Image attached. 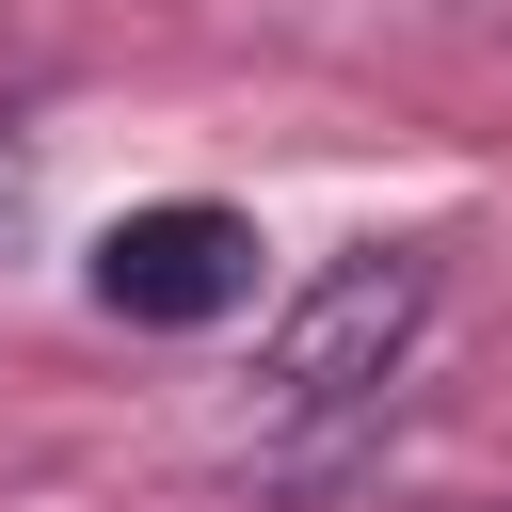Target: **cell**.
I'll return each instance as SVG.
<instances>
[{
    "instance_id": "cell-1",
    "label": "cell",
    "mask_w": 512,
    "mask_h": 512,
    "mask_svg": "<svg viewBox=\"0 0 512 512\" xmlns=\"http://www.w3.org/2000/svg\"><path fill=\"white\" fill-rule=\"evenodd\" d=\"M432 240H352V256H320L304 288H288V320L256 336V432H368L384 416V384L416 368V336H432Z\"/></svg>"
},
{
    "instance_id": "cell-2",
    "label": "cell",
    "mask_w": 512,
    "mask_h": 512,
    "mask_svg": "<svg viewBox=\"0 0 512 512\" xmlns=\"http://www.w3.org/2000/svg\"><path fill=\"white\" fill-rule=\"evenodd\" d=\"M96 304L144 320V336H192V320L256 304V224H240L224 192H160V208H128V224L96 240Z\"/></svg>"
},
{
    "instance_id": "cell-3",
    "label": "cell",
    "mask_w": 512,
    "mask_h": 512,
    "mask_svg": "<svg viewBox=\"0 0 512 512\" xmlns=\"http://www.w3.org/2000/svg\"><path fill=\"white\" fill-rule=\"evenodd\" d=\"M0 224H16V176H0Z\"/></svg>"
}]
</instances>
